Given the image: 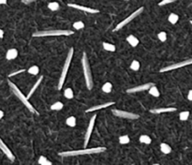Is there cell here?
I'll use <instances>...</instances> for the list:
<instances>
[{
	"label": "cell",
	"instance_id": "cell-1",
	"mask_svg": "<svg viewBox=\"0 0 192 165\" xmlns=\"http://www.w3.org/2000/svg\"><path fill=\"white\" fill-rule=\"evenodd\" d=\"M106 150V147L104 146H99V147H93V148H86L85 147L83 149L79 150H71V151H64L60 152L59 156L61 157H75L80 155H89V154H98V153H102Z\"/></svg>",
	"mask_w": 192,
	"mask_h": 165
},
{
	"label": "cell",
	"instance_id": "cell-2",
	"mask_svg": "<svg viewBox=\"0 0 192 165\" xmlns=\"http://www.w3.org/2000/svg\"><path fill=\"white\" fill-rule=\"evenodd\" d=\"M8 82H9V87H10L11 91H12V92L15 94V96L20 99L21 102L28 109V111L31 112L32 114L39 115V114L38 113V112H37V110H36V109L34 108V106L29 102L27 97H26L25 95H23V93L21 91V89H19V87H18L15 84H13V82H10V81H8Z\"/></svg>",
	"mask_w": 192,
	"mask_h": 165
},
{
	"label": "cell",
	"instance_id": "cell-3",
	"mask_svg": "<svg viewBox=\"0 0 192 165\" xmlns=\"http://www.w3.org/2000/svg\"><path fill=\"white\" fill-rule=\"evenodd\" d=\"M82 69H83V74H85V85L88 90H91L93 88L94 82H93V77L91 73V69H90V65L88 61V57L85 53H83L82 57Z\"/></svg>",
	"mask_w": 192,
	"mask_h": 165
},
{
	"label": "cell",
	"instance_id": "cell-4",
	"mask_svg": "<svg viewBox=\"0 0 192 165\" xmlns=\"http://www.w3.org/2000/svg\"><path fill=\"white\" fill-rule=\"evenodd\" d=\"M74 34L72 30L69 29H51V30L39 31L33 34V37H56V36H70Z\"/></svg>",
	"mask_w": 192,
	"mask_h": 165
},
{
	"label": "cell",
	"instance_id": "cell-5",
	"mask_svg": "<svg viewBox=\"0 0 192 165\" xmlns=\"http://www.w3.org/2000/svg\"><path fill=\"white\" fill-rule=\"evenodd\" d=\"M73 52H74V50H73L72 47H71V48L69 49V53H68L67 57H66L62 72H61V75H60L59 82H58V90H60L63 87V85H64V82L66 81V77H67V74H68V72H69L71 60H72V58H73Z\"/></svg>",
	"mask_w": 192,
	"mask_h": 165
},
{
	"label": "cell",
	"instance_id": "cell-6",
	"mask_svg": "<svg viewBox=\"0 0 192 165\" xmlns=\"http://www.w3.org/2000/svg\"><path fill=\"white\" fill-rule=\"evenodd\" d=\"M143 9H145V8H143V7H141V8H139L138 9H136L133 13H131L128 17H127V18L124 19L122 22H120V23H118V25L116 26V27L115 28V31L120 30V29H121L122 27H124L125 26H127L128 23H129L131 21H133V20L136 18V17H138V16H139V15L142 12Z\"/></svg>",
	"mask_w": 192,
	"mask_h": 165
},
{
	"label": "cell",
	"instance_id": "cell-7",
	"mask_svg": "<svg viewBox=\"0 0 192 165\" xmlns=\"http://www.w3.org/2000/svg\"><path fill=\"white\" fill-rule=\"evenodd\" d=\"M112 113L117 117H121V118H126V119H138L140 117L139 115L131 113V112L128 111H123V110H118V109H113L112 110Z\"/></svg>",
	"mask_w": 192,
	"mask_h": 165
},
{
	"label": "cell",
	"instance_id": "cell-8",
	"mask_svg": "<svg viewBox=\"0 0 192 165\" xmlns=\"http://www.w3.org/2000/svg\"><path fill=\"white\" fill-rule=\"evenodd\" d=\"M192 64V59H185L184 61L181 62H178L175 64H172L171 66H168V67H164L160 69V72H170V70H173V69H177L180 68H183L185 66H188V65Z\"/></svg>",
	"mask_w": 192,
	"mask_h": 165
},
{
	"label": "cell",
	"instance_id": "cell-9",
	"mask_svg": "<svg viewBox=\"0 0 192 165\" xmlns=\"http://www.w3.org/2000/svg\"><path fill=\"white\" fill-rule=\"evenodd\" d=\"M96 118H97V115H92L91 119H90V121H89L88 127L86 129V133H85V144H83V146L85 147H86L88 143H89V140H90V137H91V134L93 132V128L95 126Z\"/></svg>",
	"mask_w": 192,
	"mask_h": 165
},
{
	"label": "cell",
	"instance_id": "cell-10",
	"mask_svg": "<svg viewBox=\"0 0 192 165\" xmlns=\"http://www.w3.org/2000/svg\"><path fill=\"white\" fill-rule=\"evenodd\" d=\"M68 6H69V7H70V8H73V9H76L85 11V12L91 13V14H95V13H99V10L97 9H93V8H89V7H85V6H81V5L74 4V3H69Z\"/></svg>",
	"mask_w": 192,
	"mask_h": 165
},
{
	"label": "cell",
	"instance_id": "cell-11",
	"mask_svg": "<svg viewBox=\"0 0 192 165\" xmlns=\"http://www.w3.org/2000/svg\"><path fill=\"white\" fill-rule=\"evenodd\" d=\"M0 149H1V151L4 153V154L6 155V157H7L10 161H15V157L13 155V153L10 151V149L9 148L7 145H6V144L3 142L1 138H0Z\"/></svg>",
	"mask_w": 192,
	"mask_h": 165
},
{
	"label": "cell",
	"instance_id": "cell-12",
	"mask_svg": "<svg viewBox=\"0 0 192 165\" xmlns=\"http://www.w3.org/2000/svg\"><path fill=\"white\" fill-rule=\"evenodd\" d=\"M154 84L153 82H147V84H143L142 85H138L132 88H129L127 90V93H137V92H141V91H145L148 90L150 87H151Z\"/></svg>",
	"mask_w": 192,
	"mask_h": 165
},
{
	"label": "cell",
	"instance_id": "cell-13",
	"mask_svg": "<svg viewBox=\"0 0 192 165\" xmlns=\"http://www.w3.org/2000/svg\"><path fill=\"white\" fill-rule=\"evenodd\" d=\"M176 108L175 107H163V108H155V109H151L150 113L152 114H163V113H170V112H175Z\"/></svg>",
	"mask_w": 192,
	"mask_h": 165
},
{
	"label": "cell",
	"instance_id": "cell-14",
	"mask_svg": "<svg viewBox=\"0 0 192 165\" xmlns=\"http://www.w3.org/2000/svg\"><path fill=\"white\" fill-rule=\"evenodd\" d=\"M115 104L113 101H111V102H106V103H103V104H99V105H95V106H92V107H90L89 109H87L85 111V113H89V112H96V111H99L100 109H104V108H107L109 107V106Z\"/></svg>",
	"mask_w": 192,
	"mask_h": 165
},
{
	"label": "cell",
	"instance_id": "cell-15",
	"mask_svg": "<svg viewBox=\"0 0 192 165\" xmlns=\"http://www.w3.org/2000/svg\"><path fill=\"white\" fill-rule=\"evenodd\" d=\"M17 56H18V51L17 49H14V48L8 50L7 54H6V58L8 60H13Z\"/></svg>",
	"mask_w": 192,
	"mask_h": 165
},
{
	"label": "cell",
	"instance_id": "cell-16",
	"mask_svg": "<svg viewBox=\"0 0 192 165\" xmlns=\"http://www.w3.org/2000/svg\"><path fill=\"white\" fill-rule=\"evenodd\" d=\"M43 80V76H40V77L38 79V81L36 82V84L32 86V88H31V90L29 91V93H28V95H27V99H29L30 97H31L32 95H33V93L35 92V90L37 89V88L39 87V85H40V82H41V81Z\"/></svg>",
	"mask_w": 192,
	"mask_h": 165
},
{
	"label": "cell",
	"instance_id": "cell-17",
	"mask_svg": "<svg viewBox=\"0 0 192 165\" xmlns=\"http://www.w3.org/2000/svg\"><path fill=\"white\" fill-rule=\"evenodd\" d=\"M127 41L130 44V46H132V47H136L139 44V39H138L135 36H133V35H129L127 38Z\"/></svg>",
	"mask_w": 192,
	"mask_h": 165
},
{
	"label": "cell",
	"instance_id": "cell-18",
	"mask_svg": "<svg viewBox=\"0 0 192 165\" xmlns=\"http://www.w3.org/2000/svg\"><path fill=\"white\" fill-rule=\"evenodd\" d=\"M102 46H103V49L105 51H108V52H115V50H116L115 45L109 43V42H103Z\"/></svg>",
	"mask_w": 192,
	"mask_h": 165
},
{
	"label": "cell",
	"instance_id": "cell-19",
	"mask_svg": "<svg viewBox=\"0 0 192 165\" xmlns=\"http://www.w3.org/2000/svg\"><path fill=\"white\" fill-rule=\"evenodd\" d=\"M148 90H149V94H150V95H152L153 97L158 98L159 95H160V93H159V91H158V87L155 86V85H153L151 87L149 88Z\"/></svg>",
	"mask_w": 192,
	"mask_h": 165
},
{
	"label": "cell",
	"instance_id": "cell-20",
	"mask_svg": "<svg viewBox=\"0 0 192 165\" xmlns=\"http://www.w3.org/2000/svg\"><path fill=\"white\" fill-rule=\"evenodd\" d=\"M160 150L162 153H164V154H170V153L172 152L171 146L168 144H165V143H162L160 145Z\"/></svg>",
	"mask_w": 192,
	"mask_h": 165
},
{
	"label": "cell",
	"instance_id": "cell-21",
	"mask_svg": "<svg viewBox=\"0 0 192 165\" xmlns=\"http://www.w3.org/2000/svg\"><path fill=\"white\" fill-rule=\"evenodd\" d=\"M64 107V104L61 102V101H56L53 104L51 105V110H53V111H60L62 110Z\"/></svg>",
	"mask_w": 192,
	"mask_h": 165
},
{
	"label": "cell",
	"instance_id": "cell-22",
	"mask_svg": "<svg viewBox=\"0 0 192 165\" xmlns=\"http://www.w3.org/2000/svg\"><path fill=\"white\" fill-rule=\"evenodd\" d=\"M38 163L40 164V165H52V161H50L46 157L44 156H40L39 158V161H38Z\"/></svg>",
	"mask_w": 192,
	"mask_h": 165
},
{
	"label": "cell",
	"instance_id": "cell-23",
	"mask_svg": "<svg viewBox=\"0 0 192 165\" xmlns=\"http://www.w3.org/2000/svg\"><path fill=\"white\" fill-rule=\"evenodd\" d=\"M66 124L69 126V127H71V128H73L76 126V118L74 116H69L68 117L67 119H66Z\"/></svg>",
	"mask_w": 192,
	"mask_h": 165
},
{
	"label": "cell",
	"instance_id": "cell-24",
	"mask_svg": "<svg viewBox=\"0 0 192 165\" xmlns=\"http://www.w3.org/2000/svg\"><path fill=\"white\" fill-rule=\"evenodd\" d=\"M101 89H102V91L104 93H111V91L112 89V85L110 82H107L102 85V88H101Z\"/></svg>",
	"mask_w": 192,
	"mask_h": 165
},
{
	"label": "cell",
	"instance_id": "cell-25",
	"mask_svg": "<svg viewBox=\"0 0 192 165\" xmlns=\"http://www.w3.org/2000/svg\"><path fill=\"white\" fill-rule=\"evenodd\" d=\"M139 140H140V142L142 144H145V145H149V144H151V142H152L151 138H150L148 135H145V134L142 135Z\"/></svg>",
	"mask_w": 192,
	"mask_h": 165
},
{
	"label": "cell",
	"instance_id": "cell-26",
	"mask_svg": "<svg viewBox=\"0 0 192 165\" xmlns=\"http://www.w3.org/2000/svg\"><path fill=\"white\" fill-rule=\"evenodd\" d=\"M178 20H179V16L175 13H171L169 18H168V21H169L172 25H175V23L178 22Z\"/></svg>",
	"mask_w": 192,
	"mask_h": 165
},
{
	"label": "cell",
	"instance_id": "cell-27",
	"mask_svg": "<svg viewBox=\"0 0 192 165\" xmlns=\"http://www.w3.org/2000/svg\"><path fill=\"white\" fill-rule=\"evenodd\" d=\"M28 73L29 74H32V75H38L39 72V68L38 66H32L28 69Z\"/></svg>",
	"mask_w": 192,
	"mask_h": 165
},
{
	"label": "cell",
	"instance_id": "cell-28",
	"mask_svg": "<svg viewBox=\"0 0 192 165\" xmlns=\"http://www.w3.org/2000/svg\"><path fill=\"white\" fill-rule=\"evenodd\" d=\"M64 96H65L66 98H67V99H73L74 94H73L72 89H71V88H67V89H65V91H64Z\"/></svg>",
	"mask_w": 192,
	"mask_h": 165
},
{
	"label": "cell",
	"instance_id": "cell-29",
	"mask_svg": "<svg viewBox=\"0 0 192 165\" xmlns=\"http://www.w3.org/2000/svg\"><path fill=\"white\" fill-rule=\"evenodd\" d=\"M189 117V112L188 111H184V112H181L179 115V118L181 121H185L188 120Z\"/></svg>",
	"mask_w": 192,
	"mask_h": 165
},
{
	"label": "cell",
	"instance_id": "cell-30",
	"mask_svg": "<svg viewBox=\"0 0 192 165\" xmlns=\"http://www.w3.org/2000/svg\"><path fill=\"white\" fill-rule=\"evenodd\" d=\"M130 142V139L128 135H122L119 137V143L121 145H127Z\"/></svg>",
	"mask_w": 192,
	"mask_h": 165
},
{
	"label": "cell",
	"instance_id": "cell-31",
	"mask_svg": "<svg viewBox=\"0 0 192 165\" xmlns=\"http://www.w3.org/2000/svg\"><path fill=\"white\" fill-rule=\"evenodd\" d=\"M48 8L52 11H56L59 9V4L57 2H51L48 4Z\"/></svg>",
	"mask_w": 192,
	"mask_h": 165
},
{
	"label": "cell",
	"instance_id": "cell-32",
	"mask_svg": "<svg viewBox=\"0 0 192 165\" xmlns=\"http://www.w3.org/2000/svg\"><path fill=\"white\" fill-rule=\"evenodd\" d=\"M73 27L74 29H77V30H80V29H82L85 27V23L82 21H78V22H75L73 23Z\"/></svg>",
	"mask_w": 192,
	"mask_h": 165
},
{
	"label": "cell",
	"instance_id": "cell-33",
	"mask_svg": "<svg viewBox=\"0 0 192 165\" xmlns=\"http://www.w3.org/2000/svg\"><path fill=\"white\" fill-rule=\"evenodd\" d=\"M130 69H132V70H135V72L139 70V69H140V63H139V61L134 60L132 63H131V65H130Z\"/></svg>",
	"mask_w": 192,
	"mask_h": 165
},
{
	"label": "cell",
	"instance_id": "cell-34",
	"mask_svg": "<svg viewBox=\"0 0 192 165\" xmlns=\"http://www.w3.org/2000/svg\"><path fill=\"white\" fill-rule=\"evenodd\" d=\"M158 38L160 41H162V42H164V41H166L167 39V34L166 32L162 31V32H159L158 35Z\"/></svg>",
	"mask_w": 192,
	"mask_h": 165
},
{
	"label": "cell",
	"instance_id": "cell-35",
	"mask_svg": "<svg viewBox=\"0 0 192 165\" xmlns=\"http://www.w3.org/2000/svg\"><path fill=\"white\" fill-rule=\"evenodd\" d=\"M176 0H162V1H160L158 3V6L159 7H162V6H165V5H168V4H171V3H173L175 2Z\"/></svg>",
	"mask_w": 192,
	"mask_h": 165
},
{
	"label": "cell",
	"instance_id": "cell-36",
	"mask_svg": "<svg viewBox=\"0 0 192 165\" xmlns=\"http://www.w3.org/2000/svg\"><path fill=\"white\" fill-rule=\"evenodd\" d=\"M26 72V69H19V70H17V72H14L12 73H10L9 75V77H12V76H15L17 74H20V73H23V72Z\"/></svg>",
	"mask_w": 192,
	"mask_h": 165
},
{
	"label": "cell",
	"instance_id": "cell-37",
	"mask_svg": "<svg viewBox=\"0 0 192 165\" xmlns=\"http://www.w3.org/2000/svg\"><path fill=\"white\" fill-rule=\"evenodd\" d=\"M35 1H37V0H22V2L23 4H30V3L35 2Z\"/></svg>",
	"mask_w": 192,
	"mask_h": 165
},
{
	"label": "cell",
	"instance_id": "cell-38",
	"mask_svg": "<svg viewBox=\"0 0 192 165\" xmlns=\"http://www.w3.org/2000/svg\"><path fill=\"white\" fill-rule=\"evenodd\" d=\"M188 101H192V89L189 90L188 94Z\"/></svg>",
	"mask_w": 192,
	"mask_h": 165
},
{
	"label": "cell",
	"instance_id": "cell-39",
	"mask_svg": "<svg viewBox=\"0 0 192 165\" xmlns=\"http://www.w3.org/2000/svg\"><path fill=\"white\" fill-rule=\"evenodd\" d=\"M8 2V0H0V5H6Z\"/></svg>",
	"mask_w": 192,
	"mask_h": 165
},
{
	"label": "cell",
	"instance_id": "cell-40",
	"mask_svg": "<svg viewBox=\"0 0 192 165\" xmlns=\"http://www.w3.org/2000/svg\"><path fill=\"white\" fill-rule=\"evenodd\" d=\"M3 37H4V31L2 29H0V39H3Z\"/></svg>",
	"mask_w": 192,
	"mask_h": 165
},
{
	"label": "cell",
	"instance_id": "cell-41",
	"mask_svg": "<svg viewBox=\"0 0 192 165\" xmlns=\"http://www.w3.org/2000/svg\"><path fill=\"white\" fill-rule=\"evenodd\" d=\"M3 116H4V112L2 110H0V119H2Z\"/></svg>",
	"mask_w": 192,
	"mask_h": 165
},
{
	"label": "cell",
	"instance_id": "cell-42",
	"mask_svg": "<svg viewBox=\"0 0 192 165\" xmlns=\"http://www.w3.org/2000/svg\"><path fill=\"white\" fill-rule=\"evenodd\" d=\"M190 23H191V26H192V21H190Z\"/></svg>",
	"mask_w": 192,
	"mask_h": 165
},
{
	"label": "cell",
	"instance_id": "cell-43",
	"mask_svg": "<svg viewBox=\"0 0 192 165\" xmlns=\"http://www.w3.org/2000/svg\"><path fill=\"white\" fill-rule=\"evenodd\" d=\"M125 1H128V0H125Z\"/></svg>",
	"mask_w": 192,
	"mask_h": 165
}]
</instances>
